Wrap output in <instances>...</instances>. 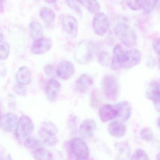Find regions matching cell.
I'll return each mask as SVG.
<instances>
[{
	"label": "cell",
	"mask_w": 160,
	"mask_h": 160,
	"mask_svg": "<svg viewBox=\"0 0 160 160\" xmlns=\"http://www.w3.org/2000/svg\"><path fill=\"white\" fill-rule=\"evenodd\" d=\"M95 53L94 44L89 41H83L77 46L75 51V59L80 64H87L92 60Z\"/></svg>",
	"instance_id": "cell-1"
},
{
	"label": "cell",
	"mask_w": 160,
	"mask_h": 160,
	"mask_svg": "<svg viewBox=\"0 0 160 160\" xmlns=\"http://www.w3.org/2000/svg\"><path fill=\"white\" fill-rule=\"evenodd\" d=\"M114 31L117 38L127 47H133L136 44V34L129 25L124 23H119L115 27Z\"/></svg>",
	"instance_id": "cell-2"
},
{
	"label": "cell",
	"mask_w": 160,
	"mask_h": 160,
	"mask_svg": "<svg viewBox=\"0 0 160 160\" xmlns=\"http://www.w3.org/2000/svg\"><path fill=\"white\" fill-rule=\"evenodd\" d=\"M39 136L44 144L52 146L58 142V129L57 126L51 122H45L41 125Z\"/></svg>",
	"instance_id": "cell-3"
},
{
	"label": "cell",
	"mask_w": 160,
	"mask_h": 160,
	"mask_svg": "<svg viewBox=\"0 0 160 160\" xmlns=\"http://www.w3.org/2000/svg\"><path fill=\"white\" fill-rule=\"evenodd\" d=\"M103 92L107 99L109 101L118 100L119 92V85L118 78L113 75L106 76L103 79Z\"/></svg>",
	"instance_id": "cell-4"
},
{
	"label": "cell",
	"mask_w": 160,
	"mask_h": 160,
	"mask_svg": "<svg viewBox=\"0 0 160 160\" xmlns=\"http://www.w3.org/2000/svg\"><path fill=\"white\" fill-rule=\"evenodd\" d=\"M34 129V124L31 119L28 116H21L18 120L16 129V136L19 140H24L30 136Z\"/></svg>",
	"instance_id": "cell-5"
},
{
	"label": "cell",
	"mask_w": 160,
	"mask_h": 160,
	"mask_svg": "<svg viewBox=\"0 0 160 160\" xmlns=\"http://www.w3.org/2000/svg\"><path fill=\"white\" fill-rule=\"evenodd\" d=\"M73 154L78 160H87L89 156V150L86 142L79 138H73L70 142Z\"/></svg>",
	"instance_id": "cell-6"
},
{
	"label": "cell",
	"mask_w": 160,
	"mask_h": 160,
	"mask_svg": "<svg viewBox=\"0 0 160 160\" xmlns=\"http://www.w3.org/2000/svg\"><path fill=\"white\" fill-rule=\"evenodd\" d=\"M93 31L96 35L102 36L106 33L109 27V19L107 16L102 12L95 14L92 23Z\"/></svg>",
	"instance_id": "cell-7"
},
{
	"label": "cell",
	"mask_w": 160,
	"mask_h": 160,
	"mask_svg": "<svg viewBox=\"0 0 160 160\" xmlns=\"http://www.w3.org/2000/svg\"><path fill=\"white\" fill-rule=\"evenodd\" d=\"M62 24L64 30L71 38L76 37L78 33V23L74 17L70 15H63Z\"/></svg>",
	"instance_id": "cell-8"
},
{
	"label": "cell",
	"mask_w": 160,
	"mask_h": 160,
	"mask_svg": "<svg viewBox=\"0 0 160 160\" xmlns=\"http://www.w3.org/2000/svg\"><path fill=\"white\" fill-rule=\"evenodd\" d=\"M52 44L53 42L51 39L42 37L33 42L31 47V51L34 55H42L50 50Z\"/></svg>",
	"instance_id": "cell-9"
},
{
	"label": "cell",
	"mask_w": 160,
	"mask_h": 160,
	"mask_svg": "<svg viewBox=\"0 0 160 160\" xmlns=\"http://www.w3.org/2000/svg\"><path fill=\"white\" fill-rule=\"evenodd\" d=\"M141 54L138 49L133 48L125 52L122 67L125 69L132 68L140 63Z\"/></svg>",
	"instance_id": "cell-10"
},
{
	"label": "cell",
	"mask_w": 160,
	"mask_h": 160,
	"mask_svg": "<svg viewBox=\"0 0 160 160\" xmlns=\"http://www.w3.org/2000/svg\"><path fill=\"white\" fill-rule=\"evenodd\" d=\"M74 73L73 64L70 61H63L60 62L57 69V74L59 77L63 80L71 78Z\"/></svg>",
	"instance_id": "cell-11"
},
{
	"label": "cell",
	"mask_w": 160,
	"mask_h": 160,
	"mask_svg": "<svg viewBox=\"0 0 160 160\" xmlns=\"http://www.w3.org/2000/svg\"><path fill=\"white\" fill-rule=\"evenodd\" d=\"M18 117L12 113H8L2 116L1 128L6 132H11L17 125Z\"/></svg>",
	"instance_id": "cell-12"
},
{
	"label": "cell",
	"mask_w": 160,
	"mask_h": 160,
	"mask_svg": "<svg viewBox=\"0 0 160 160\" xmlns=\"http://www.w3.org/2000/svg\"><path fill=\"white\" fill-rule=\"evenodd\" d=\"M61 85L56 79H50L47 84L46 94L48 99L51 102H55L59 94Z\"/></svg>",
	"instance_id": "cell-13"
},
{
	"label": "cell",
	"mask_w": 160,
	"mask_h": 160,
	"mask_svg": "<svg viewBox=\"0 0 160 160\" xmlns=\"http://www.w3.org/2000/svg\"><path fill=\"white\" fill-rule=\"evenodd\" d=\"M124 54L122 47L120 45H117L113 50V56L112 58L111 67L114 71H118L122 67L124 61Z\"/></svg>",
	"instance_id": "cell-14"
},
{
	"label": "cell",
	"mask_w": 160,
	"mask_h": 160,
	"mask_svg": "<svg viewBox=\"0 0 160 160\" xmlns=\"http://www.w3.org/2000/svg\"><path fill=\"white\" fill-rule=\"evenodd\" d=\"M99 117L102 122H107L118 117V112L115 106L106 104L99 110Z\"/></svg>",
	"instance_id": "cell-15"
},
{
	"label": "cell",
	"mask_w": 160,
	"mask_h": 160,
	"mask_svg": "<svg viewBox=\"0 0 160 160\" xmlns=\"http://www.w3.org/2000/svg\"><path fill=\"white\" fill-rule=\"evenodd\" d=\"M97 128L96 122L92 119H86L82 123L79 128V132L84 138L91 137Z\"/></svg>",
	"instance_id": "cell-16"
},
{
	"label": "cell",
	"mask_w": 160,
	"mask_h": 160,
	"mask_svg": "<svg viewBox=\"0 0 160 160\" xmlns=\"http://www.w3.org/2000/svg\"><path fill=\"white\" fill-rule=\"evenodd\" d=\"M93 83V79L92 77L88 74H84L80 76L77 80V89L79 92L85 93L88 91Z\"/></svg>",
	"instance_id": "cell-17"
},
{
	"label": "cell",
	"mask_w": 160,
	"mask_h": 160,
	"mask_svg": "<svg viewBox=\"0 0 160 160\" xmlns=\"http://www.w3.org/2000/svg\"><path fill=\"white\" fill-rule=\"evenodd\" d=\"M118 112V117L122 121H126L129 119L132 113V108L126 101L120 102L115 106Z\"/></svg>",
	"instance_id": "cell-18"
},
{
	"label": "cell",
	"mask_w": 160,
	"mask_h": 160,
	"mask_svg": "<svg viewBox=\"0 0 160 160\" xmlns=\"http://www.w3.org/2000/svg\"><path fill=\"white\" fill-rule=\"evenodd\" d=\"M108 132L115 137L120 138L126 133V128L121 122L115 121L109 123L108 128Z\"/></svg>",
	"instance_id": "cell-19"
},
{
	"label": "cell",
	"mask_w": 160,
	"mask_h": 160,
	"mask_svg": "<svg viewBox=\"0 0 160 160\" xmlns=\"http://www.w3.org/2000/svg\"><path fill=\"white\" fill-rule=\"evenodd\" d=\"M146 97L152 102L160 99V81H153L150 83L146 92Z\"/></svg>",
	"instance_id": "cell-20"
},
{
	"label": "cell",
	"mask_w": 160,
	"mask_h": 160,
	"mask_svg": "<svg viewBox=\"0 0 160 160\" xmlns=\"http://www.w3.org/2000/svg\"><path fill=\"white\" fill-rule=\"evenodd\" d=\"M16 79L20 85H28L31 80V71L26 66L20 67L17 73Z\"/></svg>",
	"instance_id": "cell-21"
},
{
	"label": "cell",
	"mask_w": 160,
	"mask_h": 160,
	"mask_svg": "<svg viewBox=\"0 0 160 160\" xmlns=\"http://www.w3.org/2000/svg\"><path fill=\"white\" fill-rule=\"evenodd\" d=\"M87 10L92 14L98 13L100 12L101 6L97 0H77Z\"/></svg>",
	"instance_id": "cell-22"
},
{
	"label": "cell",
	"mask_w": 160,
	"mask_h": 160,
	"mask_svg": "<svg viewBox=\"0 0 160 160\" xmlns=\"http://www.w3.org/2000/svg\"><path fill=\"white\" fill-rule=\"evenodd\" d=\"M40 16L42 20L48 25L53 24L56 19L55 12L47 7H43L41 9Z\"/></svg>",
	"instance_id": "cell-23"
},
{
	"label": "cell",
	"mask_w": 160,
	"mask_h": 160,
	"mask_svg": "<svg viewBox=\"0 0 160 160\" xmlns=\"http://www.w3.org/2000/svg\"><path fill=\"white\" fill-rule=\"evenodd\" d=\"M29 29L31 35L34 40L42 37L43 29L42 25L36 21H33L29 24Z\"/></svg>",
	"instance_id": "cell-24"
},
{
	"label": "cell",
	"mask_w": 160,
	"mask_h": 160,
	"mask_svg": "<svg viewBox=\"0 0 160 160\" xmlns=\"http://www.w3.org/2000/svg\"><path fill=\"white\" fill-rule=\"evenodd\" d=\"M33 157L36 160L52 159V155L50 152L42 147L38 148L33 151Z\"/></svg>",
	"instance_id": "cell-25"
},
{
	"label": "cell",
	"mask_w": 160,
	"mask_h": 160,
	"mask_svg": "<svg viewBox=\"0 0 160 160\" xmlns=\"http://www.w3.org/2000/svg\"><path fill=\"white\" fill-rule=\"evenodd\" d=\"M115 148L117 152L120 157H123L124 159L129 157L130 155V146L127 142H123L118 143L115 145Z\"/></svg>",
	"instance_id": "cell-26"
},
{
	"label": "cell",
	"mask_w": 160,
	"mask_h": 160,
	"mask_svg": "<svg viewBox=\"0 0 160 160\" xmlns=\"http://www.w3.org/2000/svg\"><path fill=\"white\" fill-rule=\"evenodd\" d=\"M10 52V45L7 42L2 40V35L1 34L0 41V57L1 60H6L9 57Z\"/></svg>",
	"instance_id": "cell-27"
},
{
	"label": "cell",
	"mask_w": 160,
	"mask_h": 160,
	"mask_svg": "<svg viewBox=\"0 0 160 160\" xmlns=\"http://www.w3.org/2000/svg\"><path fill=\"white\" fill-rule=\"evenodd\" d=\"M24 145L27 148L34 150V151L42 147L41 141L36 138L31 136H29L25 139Z\"/></svg>",
	"instance_id": "cell-28"
},
{
	"label": "cell",
	"mask_w": 160,
	"mask_h": 160,
	"mask_svg": "<svg viewBox=\"0 0 160 160\" xmlns=\"http://www.w3.org/2000/svg\"><path fill=\"white\" fill-rule=\"evenodd\" d=\"M159 0H144L143 9L145 14L150 13L153 11Z\"/></svg>",
	"instance_id": "cell-29"
},
{
	"label": "cell",
	"mask_w": 160,
	"mask_h": 160,
	"mask_svg": "<svg viewBox=\"0 0 160 160\" xmlns=\"http://www.w3.org/2000/svg\"><path fill=\"white\" fill-rule=\"evenodd\" d=\"M126 2L129 9L138 11L143 8L144 0H126Z\"/></svg>",
	"instance_id": "cell-30"
},
{
	"label": "cell",
	"mask_w": 160,
	"mask_h": 160,
	"mask_svg": "<svg viewBox=\"0 0 160 160\" xmlns=\"http://www.w3.org/2000/svg\"><path fill=\"white\" fill-rule=\"evenodd\" d=\"M140 136L142 139L147 141H152L153 138V134L152 131L148 128L142 129L140 131Z\"/></svg>",
	"instance_id": "cell-31"
},
{
	"label": "cell",
	"mask_w": 160,
	"mask_h": 160,
	"mask_svg": "<svg viewBox=\"0 0 160 160\" xmlns=\"http://www.w3.org/2000/svg\"><path fill=\"white\" fill-rule=\"evenodd\" d=\"M148 155L145 151L141 149L137 150L132 156L131 160H149Z\"/></svg>",
	"instance_id": "cell-32"
},
{
	"label": "cell",
	"mask_w": 160,
	"mask_h": 160,
	"mask_svg": "<svg viewBox=\"0 0 160 160\" xmlns=\"http://www.w3.org/2000/svg\"><path fill=\"white\" fill-rule=\"evenodd\" d=\"M99 59L101 63L104 65H108L109 63L110 58H109V54L106 51H101L99 53Z\"/></svg>",
	"instance_id": "cell-33"
},
{
	"label": "cell",
	"mask_w": 160,
	"mask_h": 160,
	"mask_svg": "<svg viewBox=\"0 0 160 160\" xmlns=\"http://www.w3.org/2000/svg\"><path fill=\"white\" fill-rule=\"evenodd\" d=\"M67 2L68 6L71 9L73 10L78 15H82V11L76 3L75 0H67Z\"/></svg>",
	"instance_id": "cell-34"
},
{
	"label": "cell",
	"mask_w": 160,
	"mask_h": 160,
	"mask_svg": "<svg viewBox=\"0 0 160 160\" xmlns=\"http://www.w3.org/2000/svg\"><path fill=\"white\" fill-rule=\"evenodd\" d=\"M152 47L155 52L160 57V38H157L153 41Z\"/></svg>",
	"instance_id": "cell-35"
},
{
	"label": "cell",
	"mask_w": 160,
	"mask_h": 160,
	"mask_svg": "<svg viewBox=\"0 0 160 160\" xmlns=\"http://www.w3.org/2000/svg\"><path fill=\"white\" fill-rule=\"evenodd\" d=\"M153 103L156 111L160 113V99L154 101Z\"/></svg>",
	"instance_id": "cell-36"
},
{
	"label": "cell",
	"mask_w": 160,
	"mask_h": 160,
	"mask_svg": "<svg viewBox=\"0 0 160 160\" xmlns=\"http://www.w3.org/2000/svg\"><path fill=\"white\" fill-rule=\"evenodd\" d=\"M7 0H1V12L2 13L4 9V4Z\"/></svg>",
	"instance_id": "cell-37"
},
{
	"label": "cell",
	"mask_w": 160,
	"mask_h": 160,
	"mask_svg": "<svg viewBox=\"0 0 160 160\" xmlns=\"http://www.w3.org/2000/svg\"><path fill=\"white\" fill-rule=\"evenodd\" d=\"M44 1L48 3L52 4V3H54L57 2L58 0H44Z\"/></svg>",
	"instance_id": "cell-38"
},
{
	"label": "cell",
	"mask_w": 160,
	"mask_h": 160,
	"mask_svg": "<svg viewBox=\"0 0 160 160\" xmlns=\"http://www.w3.org/2000/svg\"><path fill=\"white\" fill-rule=\"evenodd\" d=\"M156 159L157 160H160V152L156 155Z\"/></svg>",
	"instance_id": "cell-39"
},
{
	"label": "cell",
	"mask_w": 160,
	"mask_h": 160,
	"mask_svg": "<svg viewBox=\"0 0 160 160\" xmlns=\"http://www.w3.org/2000/svg\"><path fill=\"white\" fill-rule=\"evenodd\" d=\"M158 62H159V69H160V58L158 59Z\"/></svg>",
	"instance_id": "cell-40"
},
{
	"label": "cell",
	"mask_w": 160,
	"mask_h": 160,
	"mask_svg": "<svg viewBox=\"0 0 160 160\" xmlns=\"http://www.w3.org/2000/svg\"><path fill=\"white\" fill-rule=\"evenodd\" d=\"M158 125H159V127H160V118L159 119V120H158Z\"/></svg>",
	"instance_id": "cell-41"
}]
</instances>
